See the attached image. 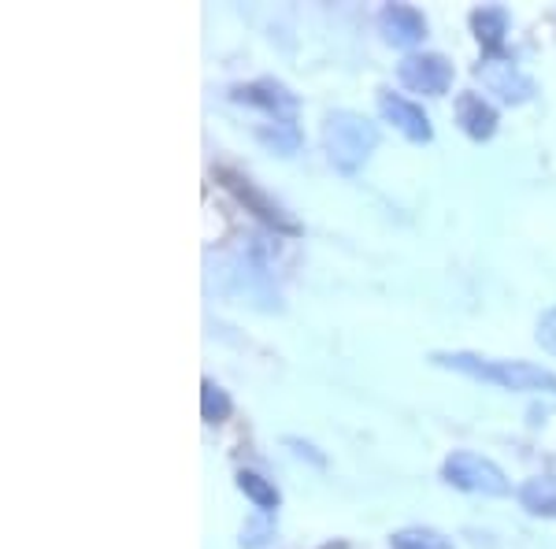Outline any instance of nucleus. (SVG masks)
Listing matches in <instances>:
<instances>
[{"label": "nucleus", "instance_id": "5", "mask_svg": "<svg viewBox=\"0 0 556 549\" xmlns=\"http://www.w3.org/2000/svg\"><path fill=\"white\" fill-rule=\"evenodd\" d=\"M475 78L482 83V89L497 93L505 104H527L534 97V78L523 75L519 64H513L508 57H486L479 67H475Z\"/></svg>", "mask_w": 556, "mask_h": 549}, {"label": "nucleus", "instance_id": "7", "mask_svg": "<svg viewBox=\"0 0 556 549\" xmlns=\"http://www.w3.org/2000/svg\"><path fill=\"white\" fill-rule=\"evenodd\" d=\"M379 112H382V120L393 123V127L405 134L408 141H419V146H424V141L434 138L430 115L419 104H412V101H405V97H397L393 89H382V93H379Z\"/></svg>", "mask_w": 556, "mask_h": 549}, {"label": "nucleus", "instance_id": "4", "mask_svg": "<svg viewBox=\"0 0 556 549\" xmlns=\"http://www.w3.org/2000/svg\"><path fill=\"white\" fill-rule=\"evenodd\" d=\"M397 78L412 93L445 97L453 86V64L442 52H412V57H405L397 64Z\"/></svg>", "mask_w": 556, "mask_h": 549}, {"label": "nucleus", "instance_id": "17", "mask_svg": "<svg viewBox=\"0 0 556 549\" xmlns=\"http://www.w3.org/2000/svg\"><path fill=\"white\" fill-rule=\"evenodd\" d=\"M267 538H271V524H267V520H253V524L241 527V546L245 549L267 546Z\"/></svg>", "mask_w": 556, "mask_h": 549}, {"label": "nucleus", "instance_id": "6", "mask_svg": "<svg viewBox=\"0 0 556 549\" xmlns=\"http://www.w3.org/2000/svg\"><path fill=\"white\" fill-rule=\"evenodd\" d=\"M219 178H223V186H227L230 194L238 197L241 204H245V212H253L256 220H264L267 227H275V230H282V234H298V220H290L278 204L267 197L264 190H256L253 183H249L245 175H238V171H219Z\"/></svg>", "mask_w": 556, "mask_h": 549}, {"label": "nucleus", "instance_id": "10", "mask_svg": "<svg viewBox=\"0 0 556 549\" xmlns=\"http://www.w3.org/2000/svg\"><path fill=\"white\" fill-rule=\"evenodd\" d=\"M456 123L475 141H486L497 130V108H493L482 93H460L456 97Z\"/></svg>", "mask_w": 556, "mask_h": 549}, {"label": "nucleus", "instance_id": "8", "mask_svg": "<svg viewBox=\"0 0 556 549\" xmlns=\"http://www.w3.org/2000/svg\"><path fill=\"white\" fill-rule=\"evenodd\" d=\"M230 97L241 104L260 108V112H267L271 120H293V112H298V97H293L282 83H275V78H260V83L235 86L230 89Z\"/></svg>", "mask_w": 556, "mask_h": 549}, {"label": "nucleus", "instance_id": "1", "mask_svg": "<svg viewBox=\"0 0 556 549\" xmlns=\"http://www.w3.org/2000/svg\"><path fill=\"white\" fill-rule=\"evenodd\" d=\"M438 367H450V372L471 375V379L493 383L501 390L513 394H556V372L531 360H493L479 353H430Z\"/></svg>", "mask_w": 556, "mask_h": 549}, {"label": "nucleus", "instance_id": "14", "mask_svg": "<svg viewBox=\"0 0 556 549\" xmlns=\"http://www.w3.org/2000/svg\"><path fill=\"white\" fill-rule=\"evenodd\" d=\"M238 490L245 494L260 512H275L278 501H282L275 490V483H267L264 475H256V472H238Z\"/></svg>", "mask_w": 556, "mask_h": 549}, {"label": "nucleus", "instance_id": "12", "mask_svg": "<svg viewBox=\"0 0 556 549\" xmlns=\"http://www.w3.org/2000/svg\"><path fill=\"white\" fill-rule=\"evenodd\" d=\"M519 506L531 516H556V475H534L519 486Z\"/></svg>", "mask_w": 556, "mask_h": 549}, {"label": "nucleus", "instance_id": "11", "mask_svg": "<svg viewBox=\"0 0 556 549\" xmlns=\"http://www.w3.org/2000/svg\"><path fill=\"white\" fill-rule=\"evenodd\" d=\"M471 30L482 49H486L490 57H497L501 45H505V34H508V12L497 4L479 8V12H471Z\"/></svg>", "mask_w": 556, "mask_h": 549}, {"label": "nucleus", "instance_id": "3", "mask_svg": "<svg viewBox=\"0 0 556 549\" xmlns=\"http://www.w3.org/2000/svg\"><path fill=\"white\" fill-rule=\"evenodd\" d=\"M442 479L464 494H486V498H505V494L513 490L508 475L501 472L490 457L471 453V449H456V453L445 457Z\"/></svg>", "mask_w": 556, "mask_h": 549}, {"label": "nucleus", "instance_id": "13", "mask_svg": "<svg viewBox=\"0 0 556 549\" xmlns=\"http://www.w3.org/2000/svg\"><path fill=\"white\" fill-rule=\"evenodd\" d=\"M256 138L264 141L267 149H275L278 157H293L301 146V130L293 120H267L256 127Z\"/></svg>", "mask_w": 556, "mask_h": 549}, {"label": "nucleus", "instance_id": "2", "mask_svg": "<svg viewBox=\"0 0 556 549\" xmlns=\"http://www.w3.org/2000/svg\"><path fill=\"white\" fill-rule=\"evenodd\" d=\"M323 146H327L330 164L345 171V175H353L379 149V127L361 112L334 108V112H327V123H323Z\"/></svg>", "mask_w": 556, "mask_h": 549}, {"label": "nucleus", "instance_id": "16", "mask_svg": "<svg viewBox=\"0 0 556 549\" xmlns=\"http://www.w3.org/2000/svg\"><path fill=\"white\" fill-rule=\"evenodd\" d=\"M230 412H235V401L223 386H215L212 379L201 383V416L204 423H227Z\"/></svg>", "mask_w": 556, "mask_h": 549}, {"label": "nucleus", "instance_id": "9", "mask_svg": "<svg viewBox=\"0 0 556 549\" xmlns=\"http://www.w3.org/2000/svg\"><path fill=\"white\" fill-rule=\"evenodd\" d=\"M379 30H382V38L390 45H397V49H412V45H419L427 38V20H424V12L412 4H386L379 12Z\"/></svg>", "mask_w": 556, "mask_h": 549}, {"label": "nucleus", "instance_id": "15", "mask_svg": "<svg viewBox=\"0 0 556 549\" xmlns=\"http://www.w3.org/2000/svg\"><path fill=\"white\" fill-rule=\"evenodd\" d=\"M393 549H453L450 538L434 527H405V531H393L390 535Z\"/></svg>", "mask_w": 556, "mask_h": 549}]
</instances>
